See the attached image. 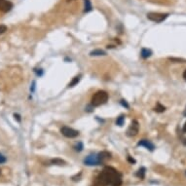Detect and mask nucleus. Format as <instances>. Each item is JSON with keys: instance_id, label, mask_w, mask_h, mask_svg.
<instances>
[{"instance_id": "obj_1", "label": "nucleus", "mask_w": 186, "mask_h": 186, "mask_svg": "<svg viewBox=\"0 0 186 186\" xmlns=\"http://www.w3.org/2000/svg\"><path fill=\"white\" fill-rule=\"evenodd\" d=\"M122 184L121 173L113 167H105L96 178L95 186H120Z\"/></svg>"}, {"instance_id": "obj_2", "label": "nucleus", "mask_w": 186, "mask_h": 186, "mask_svg": "<svg viewBox=\"0 0 186 186\" xmlns=\"http://www.w3.org/2000/svg\"><path fill=\"white\" fill-rule=\"evenodd\" d=\"M108 100V94L105 91H98L92 96L91 105L93 107L100 106V105L106 103Z\"/></svg>"}, {"instance_id": "obj_3", "label": "nucleus", "mask_w": 186, "mask_h": 186, "mask_svg": "<svg viewBox=\"0 0 186 186\" xmlns=\"http://www.w3.org/2000/svg\"><path fill=\"white\" fill-rule=\"evenodd\" d=\"M169 17V14L167 13H155V12H151V13L147 14V19L152 22L155 23H162Z\"/></svg>"}, {"instance_id": "obj_4", "label": "nucleus", "mask_w": 186, "mask_h": 186, "mask_svg": "<svg viewBox=\"0 0 186 186\" xmlns=\"http://www.w3.org/2000/svg\"><path fill=\"white\" fill-rule=\"evenodd\" d=\"M84 164L87 166H100V165L103 164V162L100 159L98 155H89L88 157H86L84 160Z\"/></svg>"}, {"instance_id": "obj_5", "label": "nucleus", "mask_w": 186, "mask_h": 186, "mask_svg": "<svg viewBox=\"0 0 186 186\" xmlns=\"http://www.w3.org/2000/svg\"><path fill=\"white\" fill-rule=\"evenodd\" d=\"M60 133L68 138H74L79 136L78 131L74 130V129H72V128H69V127H66V126H63L62 128L60 129Z\"/></svg>"}, {"instance_id": "obj_6", "label": "nucleus", "mask_w": 186, "mask_h": 186, "mask_svg": "<svg viewBox=\"0 0 186 186\" xmlns=\"http://www.w3.org/2000/svg\"><path fill=\"white\" fill-rule=\"evenodd\" d=\"M138 131H140V124L136 120H133L131 126L129 127L128 131H127V136H135L138 135Z\"/></svg>"}, {"instance_id": "obj_7", "label": "nucleus", "mask_w": 186, "mask_h": 186, "mask_svg": "<svg viewBox=\"0 0 186 186\" xmlns=\"http://www.w3.org/2000/svg\"><path fill=\"white\" fill-rule=\"evenodd\" d=\"M13 8V3L9 0H0V11L3 13H7V12L11 11Z\"/></svg>"}, {"instance_id": "obj_8", "label": "nucleus", "mask_w": 186, "mask_h": 186, "mask_svg": "<svg viewBox=\"0 0 186 186\" xmlns=\"http://www.w3.org/2000/svg\"><path fill=\"white\" fill-rule=\"evenodd\" d=\"M138 146H144L146 149L149 150V151H154V149H155V145L153 144L151 141H149L147 140H141L140 141H138Z\"/></svg>"}, {"instance_id": "obj_9", "label": "nucleus", "mask_w": 186, "mask_h": 186, "mask_svg": "<svg viewBox=\"0 0 186 186\" xmlns=\"http://www.w3.org/2000/svg\"><path fill=\"white\" fill-rule=\"evenodd\" d=\"M98 157H100V159L104 163L106 160H109L110 158H111V154L107 151H103V152L98 153Z\"/></svg>"}, {"instance_id": "obj_10", "label": "nucleus", "mask_w": 186, "mask_h": 186, "mask_svg": "<svg viewBox=\"0 0 186 186\" xmlns=\"http://www.w3.org/2000/svg\"><path fill=\"white\" fill-rule=\"evenodd\" d=\"M145 173H146V169H145L144 167H141V168L136 171V176L140 178V179H143V178L145 177Z\"/></svg>"}, {"instance_id": "obj_11", "label": "nucleus", "mask_w": 186, "mask_h": 186, "mask_svg": "<svg viewBox=\"0 0 186 186\" xmlns=\"http://www.w3.org/2000/svg\"><path fill=\"white\" fill-rule=\"evenodd\" d=\"M106 53H105L103 50H100V49H96V50H93L90 53V56H105Z\"/></svg>"}, {"instance_id": "obj_12", "label": "nucleus", "mask_w": 186, "mask_h": 186, "mask_svg": "<svg viewBox=\"0 0 186 186\" xmlns=\"http://www.w3.org/2000/svg\"><path fill=\"white\" fill-rule=\"evenodd\" d=\"M140 55H141V56H142L143 58H148L149 56H151V55H152V51L149 50V49L143 48L142 50H141Z\"/></svg>"}, {"instance_id": "obj_13", "label": "nucleus", "mask_w": 186, "mask_h": 186, "mask_svg": "<svg viewBox=\"0 0 186 186\" xmlns=\"http://www.w3.org/2000/svg\"><path fill=\"white\" fill-rule=\"evenodd\" d=\"M84 4H85V7H84V12H85V13H88V12L92 11L93 6H92V3H91L90 0H84Z\"/></svg>"}, {"instance_id": "obj_14", "label": "nucleus", "mask_w": 186, "mask_h": 186, "mask_svg": "<svg viewBox=\"0 0 186 186\" xmlns=\"http://www.w3.org/2000/svg\"><path fill=\"white\" fill-rule=\"evenodd\" d=\"M80 79H81V75H78V76H75L73 79H72V81L70 82L69 84H68V88H72V87H74L75 85H77L80 82Z\"/></svg>"}, {"instance_id": "obj_15", "label": "nucleus", "mask_w": 186, "mask_h": 186, "mask_svg": "<svg viewBox=\"0 0 186 186\" xmlns=\"http://www.w3.org/2000/svg\"><path fill=\"white\" fill-rule=\"evenodd\" d=\"M154 110L156 112H159V113H162V112H164L165 110H166V107L164 106V105H162L161 103H157V105H156V107L154 108Z\"/></svg>"}, {"instance_id": "obj_16", "label": "nucleus", "mask_w": 186, "mask_h": 186, "mask_svg": "<svg viewBox=\"0 0 186 186\" xmlns=\"http://www.w3.org/2000/svg\"><path fill=\"white\" fill-rule=\"evenodd\" d=\"M124 121H125V116H124V115H120V116L116 120V125H118V126H120V127L123 126Z\"/></svg>"}, {"instance_id": "obj_17", "label": "nucleus", "mask_w": 186, "mask_h": 186, "mask_svg": "<svg viewBox=\"0 0 186 186\" xmlns=\"http://www.w3.org/2000/svg\"><path fill=\"white\" fill-rule=\"evenodd\" d=\"M51 163L53 164V165H63L65 163L63 160H62V159H58V158H56V159H53L51 161Z\"/></svg>"}, {"instance_id": "obj_18", "label": "nucleus", "mask_w": 186, "mask_h": 186, "mask_svg": "<svg viewBox=\"0 0 186 186\" xmlns=\"http://www.w3.org/2000/svg\"><path fill=\"white\" fill-rule=\"evenodd\" d=\"M7 29H8V28H7L5 25H0V35L5 33V32L7 31Z\"/></svg>"}, {"instance_id": "obj_19", "label": "nucleus", "mask_w": 186, "mask_h": 186, "mask_svg": "<svg viewBox=\"0 0 186 186\" xmlns=\"http://www.w3.org/2000/svg\"><path fill=\"white\" fill-rule=\"evenodd\" d=\"M74 148H75V150H76V151H78V152L82 151V150H83V143L79 142L78 144H77Z\"/></svg>"}, {"instance_id": "obj_20", "label": "nucleus", "mask_w": 186, "mask_h": 186, "mask_svg": "<svg viewBox=\"0 0 186 186\" xmlns=\"http://www.w3.org/2000/svg\"><path fill=\"white\" fill-rule=\"evenodd\" d=\"M120 103H121V104L123 105L124 107H126V108H130V105L128 104V102H127L126 100H120Z\"/></svg>"}, {"instance_id": "obj_21", "label": "nucleus", "mask_w": 186, "mask_h": 186, "mask_svg": "<svg viewBox=\"0 0 186 186\" xmlns=\"http://www.w3.org/2000/svg\"><path fill=\"white\" fill-rule=\"evenodd\" d=\"M6 158H5V156H3V155L0 153V164H4L6 162Z\"/></svg>"}, {"instance_id": "obj_22", "label": "nucleus", "mask_w": 186, "mask_h": 186, "mask_svg": "<svg viewBox=\"0 0 186 186\" xmlns=\"http://www.w3.org/2000/svg\"><path fill=\"white\" fill-rule=\"evenodd\" d=\"M171 60H173V62H186V60H182V58H169Z\"/></svg>"}, {"instance_id": "obj_23", "label": "nucleus", "mask_w": 186, "mask_h": 186, "mask_svg": "<svg viewBox=\"0 0 186 186\" xmlns=\"http://www.w3.org/2000/svg\"><path fill=\"white\" fill-rule=\"evenodd\" d=\"M128 161L130 162L131 164H136V160H135V159H133V158H131L130 156L128 157Z\"/></svg>"}, {"instance_id": "obj_24", "label": "nucleus", "mask_w": 186, "mask_h": 186, "mask_svg": "<svg viewBox=\"0 0 186 186\" xmlns=\"http://www.w3.org/2000/svg\"><path fill=\"white\" fill-rule=\"evenodd\" d=\"M14 117H15V119H17L18 122H21V116L19 114H14Z\"/></svg>"}, {"instance_id": "obj_25", "label": "nucleus", "mask_w": 186, "mask_h": 186, "mask_svg": "<svg viewBox=\"0 0 186 186\" xmlns=\"http://www.w3.org/2000/svg\"><path fill=\"white\" fill-rule=\"evenodd\" d=\"M183 78H184V80L186 81V69L184 70V72H183Z\"/></svg>"}, {"instance_id": "obj_26", "label": "nucleus", "mask_w": 186, "mask_h": 186, "mask_svg": "<svg viewBox=\"0 0 186 186\" xmlns=\"http://www.w3.org/2000/svg\"><path fill=\"white\" fill-rule=\"evenodd\" d=\"M183 133H186V123L184 125V127H183Z\"/></svg>"}, {"instance_id": "obj_27", "label": "nucleus", "mask_w": 186, "mask_h": 186, "mask_svg": "<svg viewBox=\"0 0 186 186\" xmlns=\"http://www.w3.org/2000/svg\"><path fill=\"white\" fill-rule=\"evenodd\" d=\"M183 116L186 117V106H185V109H184V111H183Z\"/></svg>"}, {"instance_id": "obj_28", "label": "nucleus", "mask_w": 186, "mask_h": 186, "mask_svg": "<svg viewBox=\"0 0 186 186\" xmlns=\"http://www.w3.org/2000/svg\"><path fill=\"white\" fill-rule=\"evenodd\" d=\"M183 144H184V145H186V138H185L184 140H183Z\"/></svg>"}, {"instance_id": "obj_29", "label": "nucleus", "mask_w": 186, "mask_h": 186, "mask_svg": "<svg viewBox=\"0 0 186 186\" xmlns=\"http://www.w3.org/2000/svg\"><path fill=\"white\" fill-rule=\"evenodd\" d=\"M68 1H72V0H68Z\"/></svg>"}, {"instance_id": "obj_30", "label": "nucleus", "mask_w": 186, "mask_h": 186, "mask_svg": "<svg viewBox=\"0 0 186 186\" xmlns=\"http://www.w3.org/2000/svg\"><path fill=\"white\" fill-rule=\"evenodd\" d=\"M0 175H1V171H0Z\"/></svg>"}]
</instances>
